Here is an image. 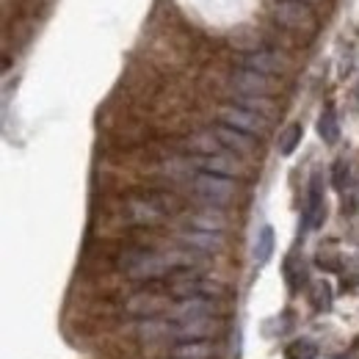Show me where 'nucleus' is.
Masks as SVG:
<instances>
[{"mask_svg": "<svg viewBox=\"0 0 359 359\" xmlns=\"http://www.w3.org/2000/svg\"><path fill=\"white\" fill-rule=\"evenodd\" d=\"M213 346L208 340H194V343H180L169 351V359H210Z\"/></svg>", "mask_w": 359, "mask_h": 359, "instance_id": "nucleus-12", "label": "nucleus"}, {"mask_svg": "<svg viewBox=\"0 0 359 359\" xmlns=\"http://www.w3.org/2000/svg\"><path fill=\"white\" fill-rule=\"evenodd\" d=\"M180 241H182V243H188L191 249H199V252H219V249L224 246L222 232H202V229L180 232Z\"/></svg>", "mask_w": 359, "mask_h": 359, "instance_id": "nucleus-8", "label": "nucleus"}, {"mask_svg": "<svg viewBox=\"0 0 359 359\" xmlns=\"http://www.w3.org/2000/svg\"><path fill=\"white\" fill-rule=\"evenodd\" d=\"M318 135H320L326 144H337V138H340V125H337L334 108H326V111L320 114V119H318Z\"/></svg>", "mask_w": 359, "mask_h": 359, "instance_id": "nucleus-14", "label": "nucleus"}, {"mask_svg": "<svg viewBox=\"0 0 359 359\" xmlns=\"http://www.w3.org/2000/svg\"><path fill=\"white\" fill-rule=\"evenodd\" d=\"M326 219V205H323V185L320 175H313L310 180V194H307V208H304V224L310 229H318Z\"/></svg>", "mask_w": 359, "mask_h": 359, "instance_id": "nucleus-5", "label": "nucleus"}, {"mask_svg": "<svg viewBox=\"0 0 359 359\" xmlns=\"http://www.w3.org/2000/svg\"><path fill=\"white\" fill-rule=\"evenodd\" d=\"M302 135H304V128H302V125H290L285 133L279 135V155H293V149L299 147Z\"/></svg>", "mask_w": 359, "mask_h": 359, "instance_id": "nucleus-17", "label": "nucleus"}, {"mask_svg": "<svg viewBox=\"0 0 359 359\" xmlns=\"http://www.w3.org/2000/svg\"><path fill=\"white\" fill-rule=\"evenodd\" d=\"M279 61H276V55L273 53H252L249 58H246V69H255V72H260V75H273V72H279Z\"/></svg>", "mask_w": 359, "mask_h": 359, "instance_id": "nucleus-13", "label": "nucleus"}, {"mask_svg": "<svg viewBox=\"0 0 359 359\" xmlns=\"http://www.w3.org/2000/svg\"><path fill=\"white\" fill-rule=\"evenodd\" d=\"M287 359H315V346L310 340H296L287 348Z\"/></svg>", "mask_w": 359, "mask_h": 359, "instance_id": "nucleus-21", "label": "nucleus"}, {"mask_svg": "<svg viewBox=\"0 0 359 359\" xmlns=\"http://www.w3.org/2000/svg\"><path fill=\"white\" fill-rule=\"evenodd\" d=\"M125 310L135 315V318H141V320H149V318H155V315H161L166 310V302L161 296H155V293H135L133 299L125 304Z\"/></svg>", "mask_w": 359, "mask_h": 359, "instance_id": "nucleus-6", "label": "nucleus"}, {"mask_svg": "<svg viewBox=\"0 0 359 359\" xmlns=\"http://www.w3.org/2000/svg\"><path fill=\"white\" fill-rule=\"evenodd\" d=\"M222 147H224V144H222L213 133L196 135V138H194V149L202 152V155H222Z\"/></svg>", "mask_w": 359, "mask_h": 359, "instance_id": "nucleus-19", "label": "nucleus"}, {"mask_svg": "<svg viewBox=\"0 0 359 359\" xmlns=\"http://www.w3.org/2000/svg\"><path fill=\"white\" fill-rule=\"evenodd\" d=\"M273 255V226H263L257 232V241H255V260L260 266H266Z\"/></svg>", "mask_w": 359, "mask_h": 359, "instance_id": "nucleus-15", "label": "nucleus"}, {"mask_svg": "<svg viewBox=\"0 0 359 359\" xmlns=\"http://www.w3.org/2000/svg\"><path fill=\"white\" fill-rule=\"evenodd\" d=\"M138 334L141 337H158V334H169V326L166 323H161V320H144L141 326H138Z\"/></svg>", "mask_w": 359, "mask_h": 359, "instance_id": "nucleus-23", "label": "nucleus"}, {"mask_svg": "<svg viewBox=\"0 0 359 359\" xmlns=\"http://www.w3.org/2000/svg\"><path fill=\"white\" fill-rule=\"evenodd\" d=\"M133 219L135 222H141V224H152V222H158L161 219V210L152 205V202H133Z\"/></svg>", "mask_w": 359, "mask_h": 359, "instance_id": "nucleus-18", "label": "nucleus"}, {"mask_svg": "<svg viewBox=\"0 0 359 359\" xmlns=\"http://www.w3.org/2000/svg\"><path fill=\"white\" fill-rule=\"evenodd\" d=\"M276 20L290 31H313L315 17L302 0H279L276 3Z\"/></svg>", "mask_w": 359, "mask_h": 359, "instance_id": "nucleus-2", "label": "nucleus"}, {"mask_svg": "<svg viewBox=\"0 0 359 359\" xmlns=\"http://www.w3.org/2000/svg\"><path fill=\"white\" fill-rule=\"evenodd\" d=\"M191 226L194 229H202V232H222L224 229V216L222 213H213V210H205V213L191 216Z\"/></svg>", "mask_w": 359, "mask_h": 359, "instance_id": "nucleus-16", "label": "nucleus"}, {"mask_svg": "<svg viewBox=\"0 0 359 359\" xmlns=\"http://www.w3.org/2000/svg\"><path fill=\"white\" fill-rule=\"evenodd\" d=\"M194 188L199 196H205L208 202H216V205H224L232 199L235 194V182L222 175H210V172H199L194 180Z\"/></svg>", "mask_w": 359, "mask_h": 359, "instance_id": "nucleus-3", "label": "nucleus"}, {"mask_svg": "<svg viewBox=\"0 0 359 359\" xmlns=\"http://www.w3.org/2000/svg\"><path fill=\"white\" fill-rule=\"evenodd\" d=\"M213 313V299L208 296H194V299H182L177 307L172 310V320L182 323V320H191V318H205V315Z\"/></svg>", "mask_w": 359, "mask_h": 359, "instance_id": "nucleus-7", "label": "nucleus"}, {"mask_svg": "<svg viewBox=\"0 0 359 359\" xmlns=\"http://www.w3.org/2000/svg\"><path fill=\"white\" fill-rule=\"evenodd\" d=\"M235 86L243 91L246 97H263V94H269L271 83L266 75H260V72H255V69H241V72H235Z\"/></svg>", "mask_w": 359, "mask_h": 359, "instance_id": "nucleus-9", "label": "nucleus"}, {"mask_svg": "<svg viewBox=\"0 0 359 359\" xmlns=\"http://www.w3.org/2000/svg\"><path fill=\"white\" fill-rule=\"evenodd\" d=\"M196 163L205 172H210V175H222V177H229V180H232V175H243V169L232 158H224V155H202Z\"/></svg>", "mask_w": 359, "mask_h": 359, "instance_id": "nucleus-11", "label": "nucleus"}, {"mask_svg": "<svg viewBox=\"0 0 359 359\" xmlns=\"http://www.w3.org/2000/svg\"><path fill=\"white\" fill-rule=\"evenodd\" d=\"M213 135L224 144V147H229V149H235V152H241V155H249L252 149H255V138L249 133H241V130H235V128H226V125H219L216 130H213Z\"/></svg>", "mask_w": 359, "mask_h": 359, "instance_id": "nucleus-10", "label": "nucleus"}, {"mask_svg": "<svg viewBox=\"0 0 359 359\" xmlns=\"http://www.w3.org/2000/svg\"><path fill=\"white\" fill-rule=\"evenodd\" d=\"M169 334L180 340V343H194V340H208L216 334V320L210 315L205 318H191V320H182L177 326L169 329Z\"/></svg>", "mask_w": 359, "mask_h": 359, "instance_id": "nucleus-4", "label": "nucleus"}, {"mask_svg": "<svg viewBox=\"0 0 359 359\" xmlns=\"http://www.w3.org/2000/svg\"><path fill=\"white\" fill-rule=\"evenodd\" d=\"M241 108L255 111V114H260V116H269L271 114V102L263 100V97H243V100H241Z\"/></svg>", "mask_w": 359, "mask_h": 359, "instance_id": "nucleus-22", "label": "nucleus"}, {"mask_svg": "<svg viewBox=\"0 0 359 359\" xmlns=\"http://www.w3.org/2000/svg\"><path fill=\"white\" fill-rule=\"evenodd\" d=\"M332 182H334L337 191H346V182H348V166H346V161H337V163H334V169H332Z\"/></svg>", "mask_w": 359, "mask_h": 359, "instance_id": "nucleus-24", "label": "nucleus"}, {"mask_svg": "<svg viewBox=\"0 0 359 359\" xmlns=\"http://www.w3.org/2000/svg\"><path fill=\"white\" fill-rule=\"evenodd\" d=\"M337 359H351V357H337Z\"/></svg>", "mask_w": 359, "mask_h": 359, "instance_id": "nucleus-25", "label": "nucleus"}, {"mask_svg": "<svg viewBox=\"0 0 359 359\" xmlns=\"http://www.w3.org/2000/svg\"><path fill=\"white\" fill-rule=\"evenodd\" d=\"M313 304L318 310H329L332 307V290L326 282H315L313 285Z\"/></svg>", "mask_w": 359, "mask_h": 359, "instance_id": "nucleus-20", "label": "nucleus"}, {"mask_svg": "<svg viewBox=\"0 0 359 359\" xmlns=\"http://www.w3.org/2000/svg\"><path fill=\"white\" fill-rule=\"evenodd\" d=\"M219 116H222V125L235 128V130H241V133L263 135L269 130V119H266V116H260V114H255V111H246V108H241V105H224V108L219 111Z\"/></svg>", "mask_w": 359, "mask_h": 359, "instance_id": "nucleus-1", "label": "nucleus"}]
</instances>
